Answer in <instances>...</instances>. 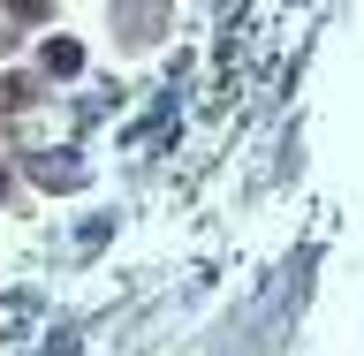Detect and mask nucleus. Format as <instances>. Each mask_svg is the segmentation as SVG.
Instances as JSON below:
<instances>
[{"label":"nucleus","instance_id":"obj_2","mask_svg":"<svg viewBox=\"0 0 364 356\" xmlns=\"http://www.w3.org/2000/svg\"><path fill=\"white\" fill-rule=\"evenodd\" d=\"M0 190H8V175H0Z\"/></svg>","mask_w":364,"mask_h":356},{"label":"nucleus","instance_id":"obj_1","mask_svg":"<svg viewBox=\"0 0 364 356\" xmlns=\"http://www.w3.org/2000/svg\"><path fill=\"white\" fill-rule=\"evenodd\" d=\"M84 68V45L76 38H46V76H76Z\"/></svg>","mask_w":364,"mask_h":356}]
</instances>
